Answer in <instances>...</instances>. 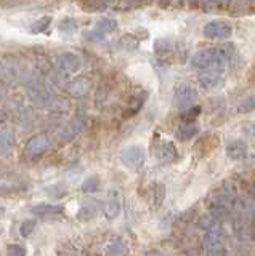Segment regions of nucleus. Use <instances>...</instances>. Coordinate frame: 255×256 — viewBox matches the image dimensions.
Here are the masks:
<instances>
[{
  "instance_id": "13",
  "label": "nucleus",
  "mask_w": 255,
  "mask_h": 256,
  "mask_svg": "<svg viewBox=\"0 0 255 256\" xmlns=\"http://www.w3.org/2000/svg\"><path fill=\"white\" fill-rule=\"evenodd\" d=\"M81 66H82V61L74 53H63L58 58V68H60V70L66 72V74L77 72L81 69Z\"/></svg>"
},
{
  "instance_id": "30",
  "label": "nucleus",
  "mask_w": 255,
  "mask_h": 256,
  "mask_svg": "<svg viewBox=\"0 0 255 256\" xmlns=\"http://www.w3.org/2000/svg\"><path fill=\"white\" fill-rule=\"evenodd\" d=\"M45 190H47V194H49L50 197H53V198H61V197H65L68 194V190H66L65 186H63V184H53V186H49Z\"/></svg>"
},
{
  "instance_id": "16",
  "label": "nucleus",
  "mask_w": 255,
  "mask_h": 256,
  "mask_svg": "<svg viewBox=\"0 0 255 256\" xmlns=\"http://www.w3.org/2000/svg\"><path fill=\"white\" fill-rule=\"evenodd\" d=\"M90 86H92L90 80L81 77V78H76L73 82L68 84V92L73 94L74 98H82V96H85L90 92Z\"/></svg>"
},
{
  "instance_id": "18",
  "label": "nucleus",
  "mask_w": 255,
  "mask_h": 256,
  "mask_svg": "<svg viewBox=\"0 0 255 256\" xmlns=\"http://www.w3.org/2000/svg\"><path fill=\"white\" fill-rule=\"evenodd\" d=\"M199 133V126L196 124H183L175 132V138L178 141H188Z\"/></svg>"
},
{
  "instance_id": "5",
  "label": "nucleus",
  "mask_w": 255,
  "mask_h": 256,
  "mask_svg": "<svg viewBox=\"0 0 255 256\" xmlns=\"http://www.w3.org/2000/svg\"><path fill=\"white\" fill-rule=\"evenodd\" d=\"M237 197V188L233 182L221 184V188L212 190L209 196V204L212 208H225L228 204H233Z\"/></svg>"
},
{
  "instance_id": "11",
  "label": "nucleus",
  "mask_w": 255,
  "mask_h": 256,
  "mask_svg": "<svg viewBox=\"0 0 255 256\" xmlns=\"http://www.w3.org/2000/svg\"><path fill=\"white\" fill-rule=\"evenodd\" d=\"M87 126H89V120L85 117L79 116L76 118H73L71 122L65 126V130L61 132V141H71L74 140L77 134H81L87 130Z\"/></svg>"
},
{
  "instance_id": "14",
  "label": "nucleus",
  "mask_w": 255,
  "mask_h": 256,
  "mask_svg": "<svg viewBox=\"0 0 255 256\" xmlns=\"http://www.w3.org/2000/svg\"><path fill=\"white\" fill-rule=\"evenodd\" d=\"M247 152H249V146L244 140H234L226 146V156L231 160H242L247 157Z\"/></svg>"
},
{
  "instance_id": "4",
  "label": "nucleus",
  "mask_w": 255,
  "mask_h": 256,
  "mask_svg": "<svg viewBox=\"0 0 255 256\" xmlns=\"http://www.w3.org/2000/svg\"><path fill=\"white\" fill-rule=\"evenodd\" d=\"M199 100L197 90L189 84H178L173 90V106L180 110H188L194 108L196 101Z\"/></svg>"
},
{
  "instance_id": "33",
  "label": "nucleus",
  "mask_w": 255,
  "mask_h": 256,
  "mask_svg": "<svg viewBox=\"0 0 255 256\" xmlns=\"http://www.w3.org/2000/svg\"><path fill=\"white\" fill-rule=\"evenodd\" d=\"M201 114V108L199 106H194V108H191V109H188L185 114H183V120L185 122H188V124H193L194 122V118H197V116Z\"/></svg>"
},
{
  "instance_id": "35",
  "label": "nucleus",
  "mask_w": 255,
  "mask_h": 256,
  "mask_svg": "<svg viewBox=\"0 0 255 256\" xmlns=\"http://www.w3.org/2000/svg\"><path fill=\"white\" fill-rule=\"evenodd\" d=\"M60 29H61V30H76V29H77V21L73 20V18L63 20L61 24H60Z\"/></svg>"
},
{
  "instance_id": "9",
  "label": "nucleus",
  "mask_w": 255,
  "mask_h": 256,
  "mask_svg": "<svg viewBox=\"0 0 255 256\" xmlns=\"http://www.w3.org/2000/svg\"><path fill=\"white\" fill-rule=\"evenodd\" d=\"M204 36L207 38H226L231 36L233 32V28L229 26L226 21H221V20H215L207 22L204 26Z\"/></svg>"
},
{
  "instance_id": "22",
  "label": "nucleus",
  "mask_w": 255,
  "mask_h": 256,
  "mask_svg": "<svg viewBox=\"0 0 255 256\" xmlns=\"http://www.w3.org/2000/svg\"><path fill=\"white\" fill-rule=\"evenodd\" d=\"M33 213L39 216H55L63 213V205H50V204H42L33 208Z\"/></svg>"
},
{
  "instance_id": "1",
  "label": "nucleus",
  "mask_w": 255,
  "mask_h": 256,
  "mask_svg": "<svg viewBox=\"0 0 255 256\" xmlns=\"http://www.w3.org/2000/svg\"><path fill=\"white\" fill-rule=\"evenodd\" d=\"M228 58L225 56L220 48H204V50L197 52L193 58H191V66L194 69H225Z\"/></svg>"
},
{
  "instance_id": "21",
  "label": "nucleus",
  "mask_w": 255,
  "mask_h": 256,
  "mask_svg": "<svg viewBox=\"0 0 255 256\" xmlns=\"http://www.w3.org/2000/svg\"><path fill=\"white\" fill-rule=\"evenodd\" d=\"M229 5V13L234 16H241L244 13H255V2H233Z\"/></svg>"
},
{
  "instance_id": "15",
  "label": "nucleus",
  "mask_w": 255,
  "mask_h": 256,
  "mask_svg": "<svg viewBox=\"0 0 255 256\" xmlns=\"http://www.w3.org/2000/svg\"><path fill=\"white\" fill-rule=\"evenodd\" d=\"M156 156L162 164H172L177 158V148L172 141H164L156 148Z\"/></svg>"
},
{
  "instance_id": "32",
  "label": "nucleus",
  "mask_w": 255,
  "mask_h": 256,
  "mask_svg": "<svg viewBox=\"0 0 255 256\" xmlns=\"http://www.w3.org/2000/svg\"><path fill=\"white\" fill-rule=\"evenodd\" d=\"M121 44H122V46L125 48V50L130 52V50H135V48L138 46V40L135 38V36H129V34H127V36L122 37Z\"/></svg>"
},
{
  "instance_id": "8",
  "label": "nucleus",
  "mask_w": 255,
  "mask_h": 256,
  "mask_svg": "<svg viewBox=\"0 0 255 256\" xmlns=\"http://www.w3.org/2000/svg\"><path fill=\"white\" fill-rule=\"evenodd\" d=\"M47 148H49V136H47L45 133H39V134H34L33 138L28 140L25 152L29 158H37L44 154V152L47 150Z\"/></svg>"
},
{
  "instance_id": "6",
  "label": "nucleus",
  "mask_w": 255,
  "mask_h": 256,
  "mask_svg": "<svg viewBox=\"0 0 255 256\" xmlns=\"http://www.w3.org/2000/svg\"><path fill=\"white\" fill-rule=\"evenodd\" d=\"M122 164L132 172H138L140 168L145 165L146 160V150L140 144H132V146H127L122 154H121Z\"/></svg>"
},
{
  "instance_id": "25",
  "label": "nucleus",
  "mask_w": 255,
  "mask_h": 256,
  "mask_svg": "<svg viewBox=\"0 0 255 256\" xmlns=\"http://www.w3.org/2000/svg\"><path fill=\"white\" fill-rule=\"evenodd\" d=\"M95 202H89V204H85L81 210L77 212V220H81V221H89L92 218H95V214H97V206L93 205Z\"/></svg>"
},
{
  "instance_id": "7",
  "label": "nucleus",
  "mask_w": 255,
  "mask_h": 256,
  "mask_svg": "<svg viewBox=\"0 0 255 256\" xmlns=\"http://www.w3.org/2000/svg\"><path fill=\"white\" fill-rule=\"evenodd\" d=\"M122 212V196H121V192L113 189V190H109V194L105 200V205H103V213H105V216L109 220V221H113L116 220L119 214H121Z\"/></svg>"
},
{
  "instance_id": "19",
  "label": "nucleus",
  "mask_w": 255,
  "mask_h": 256,
  "mask_svg": "<svg viewBox=\"0 0 255 256\" xmlns=\"http://www.w3.org/2000/svg\"><path fill=\"white\" fill-rule=\"evenodd\" d=\"M13 149V133L10 130L0 132V156L7 157Z\"/></svg>"
},
{
  "instance_id": "31",
  "label": "nucleus",
  "mask_w": 255,
  "mask_h": 256,
  "mask_svg": "<svg viewBox=\"0 0 255 256\" xmlns=\"http://www.w3.org/2000/svg\"><path fill=\"white\" fill-rule=\"evenodd\" d=\"M34 228H36V221H34V220H26V221L20 226V234H21L23 237H29L31 234H33Z\"/></svg>"
},
{
  "instance_id": "10",
  "label": "nucleus",
  "mask_w": 255,
  "mask_h": 256,
  "mask_svg": "<svg viewBox=\"0 0 255 256\" xmlns=\"http://www.w3.org/2000/svg\"><path fill=\"white\" fill-rule=\"evenodd\" d=\"M226 208H212V210L205 212L201 218H199V228L201 229H209L212 230L213 228H218V224L225 220L226 216Z\"/></svg>"
},
{
  "instance_id": "34",
  "label": "nucleus",
  "mask_w": 255,
  "mask_h": 256,
  "mask_svg": "<svg viewBox=\"0 0 255 256\" xmlns=\"http://www.w3.org/2000/svg\"><path fill=\"white\" fill-rule=\"evenodd\" d=\"M7 256H26V248L21 245H9L7 246Z\"/></svg>"
},
{
  "instance_id": "38",
  "label": "nucleus",
  "mask_w": 255,
  "mask_h": 256,
  "mask_svg": "<svg viewBox=\"0 0 255 256\" xmlns=\"http://www.w3.org/2000/svg\"><path fill=\"white\" fill-rule=\"evenodd\" d=\"M4 214H5V208L0 206V216H4Z\"/></svg>"
},
{
  "instance_id": "17",
  "label": "nucleus",
  "mask_w": 255,
  "mask_h": 256,
  "mask_svg": "<svg viewBox=\"0 0 255 256\" xmlns=\"http://www.w3.org/2000/svg\"><path fill=\"white\" fill-rule=\"evenodd\" d=\"M175 50V42L169 37H161L154 42V53L157 56H169Z\"/></svg>"
},
{
  "instance_id": "26",
  "label": "nucleus",
  "mask_w": 255,
  "mask_h": 256,
  "mask_svg": "<svg viewBox=\"0 0 255 256\" xmlns=\"http://www.w3.org/2000/svg\"><path fill=\"white\" fill-rule=\"evenodd\" d=\"M50 22H52V16H42L41 20H37L33 26H31V32H33V34H41V32L49 29Z\"/></svg>"
},
{
  "instance_id": "29",
  "label": "nucleus",
  "mask_w": 255,
  "mask_h": 256,
  "mask_svg": "<svg viewBox=\"0 0 255 256\" xmlns=\"http://www.w3.org/2000/svg\"><path fill=\"white\" fill-rule=\"evenodd\" d=\"M165 200V186L164 184H156L154 188V208H161Z\"/></svg>"
},
{
  "instance_id": "28",
  "label": "nucleus",
  "mask_w": 255,
  "mask_h": 256,
  "mask_svg": "<svg viewBox=\"0 0 255 256\" xmlns=\"http://www.w3.org/2000/svg\"><path fill=\"white\" fill-rule=\"evenodd\" d=\"M109 5H111L109 2H97V0H92V2H84L82 4V6L85 8L87 12H90V13L105 12Z\"/></svg>"
},
{
  "instance_id": "27",
  "label": "nucleus",
  "mask_w": 255,
  "mask_h": 256,
  "mask_svg": "<svg viewBox=\"0 0 255 256\" xmlns=\"http://www.w3.org/2000/svg\"><path fill=\"white\" fill-rule=\"evenodd\" d=\"M100 186L101 182L97 176H90V178H87L82 184V190L87 192V194H93V192H98L100 190Z\"/></svg>"
},
{
  "instance_id": "12",
  "label": "nucleus",
  "mask_w": 255,
  "mask_h": 256,
  "mask_svg": "<svg viewBox=\"0 0 255 256\" xmlns=\"http://www.w3.org/2000/svg\"><path fill=\"white\" fill-rule=\"evenodd\" d=\"M223 74H225V69H207L202 70L199 74V84H201L204 88H215L223 78Z\"/></svg>"
},
{
  "instance_id": "36",
  "label": "nucleus",
  "mask_w": 255,
  "mask_h": 256,
  "mask_svg": "<svg viewBox=\"0 0 255 256\" xmlns=\"http://www.w3.org/2000/svg\"><path fill=\"white\" fill-rule=\"evenodd\" d=\"M141 5L143 4H140V2H119V4H116V8H121L122 12H130L132 8H137Z\"/></svg>"
},
{
  "instance_id": "2",
  "label": "nucleus",
  "mask_w": 255,
  "mask_h": 256,
  "mask_svg": "<svg viewBox=\"0 0 255 256\" xmlns=\"http://www.w3.org/2000/svg\"><path fill=\"white\" fill-rule=\"evenodd\" d=\"M28 96L31 101H34L37 106L41 108H52L53 102L57 101V96H55L52 86L45 82L41 77H34L28 82Z\"/></svg>"
},
{
  "instance_id": "37",
  "label": "nucleus",
  "mask_w": 255,
  "mask_h": 256,
  "mask_svg": "<svg viewBox=\"0 0 255 256\" xmlns=\"http://www.w3.org/2000/svg\"><path fill=\"white\" fill-rule=\"evenodd\" d=\"M199 5L204 8L205 13H212V8L221 6V4H218V2H202V4H199Z\"/></svg>"
},
{
  "instance_id": "3",
  "label": "nucleus",
  "mask_w": 255,
  "mask_h": 256,
  "mask_svg": "<svg viewBox=\"0 0 255 256\" xmlns=\"http://www.w3.org/2000/svg\"><path fill=\"white\" fill-rule=\"evenodd\" d=\"M204 250L205 256H228L225 230L220 226L207 232L204 238Z\"/></svg>"
},
{
  "instance_id": "23",
  "label": "nucleus",
  "mask_w": 255,
  "mask_h": 256,
  "mask_svg": "<svg viewBox=\"0 0 255 256\" xmlns=\"http://www.w3.org/2000/svg\"><path fill=\"white\" fill-rule=\"evenodd\" d=\"M116 29H117V21L113 18H101L97 22V32L101 36L111 34V32H114Z\"/></svg>"
},
{
  "instance_id": "24",
  "label": "nucleus",
  "mask_w": 255,
  "mask_h": 256,
  "mask_svg": "<svg viewBox=\"0 0 255 256\" xmlns=\"http://www.w3.org/2000/svg\"><path fill=\"white\" fill-rule=\"evenodd\" d=\"M255 110V93L245 96L241 102L237 104V112L239 114H249V112Z\"/></svg>"
},
{
  "instance_id": "20",
  "label": "nucleus",
  "mask_w": 255,
  "mask_h": 256,
  "mask_svg": "<svg viewBox=\"0 0 255 256\" xmlns=\"http://www.w3.org/2000/svg\"><path fill=\"white\" fill-rule=\"evenodd\" d=\"M127 253H129V248H127L125 242H122V240H113L105 248L106 256H127Z\"/></svg>"
}]
</instances>
